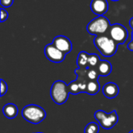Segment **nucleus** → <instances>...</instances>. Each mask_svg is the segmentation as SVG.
Masks as SVG:
<instances>
[{"instance_id": "21", "label": "nucleus", "mask_w": 133, "mask_h": 133, "mask_svg": "<svg viewBox=\"0 0 133 133\" xmlns=\"http://www.w3.org/2000/svg\"><path fill=\"white\" fill-rule=\"evenodd\" d=\"M0 12H1V19H0V21H1V23H3V22H5L8 19L9 13H8V12L3 7L1 8Z\"/></svg>"}, {"instance_id": "10", "label": "nucleus", "mask_w": 133, "mask_h": 133, "mask_svg": "<svg viewBox=\"0 0 133 133\" xmlns=\"http://www.w3.org/2000/svg\"><path fill=\"white\" fill-rule=\"evenodd\" d=\"M87 69H77L75 70V73L77 75V79H76L77 81V83L79 85L80 90H81V93H86V90H87V86L89 80L88 76H87Z\"/></svg>"}, {"instance_id": "23", "label": "nucleus", "mask_w": 133, "mask_h": 133, "mask_svg": "<svg viewBox=\"0 0 133 133\" xmlns=\"http://www.w3.org/2000/svg\"><path fill=\"white\" fill-rule=\"evenodd\" d=\"M127 48H128V49H129V51H133V31H132V41L128 44Z\"/></svg>"}, {"instance_id": "19", "label": "nucleus", "mask_w": 133, "mask_h": 133, "mask_svg": "<svg viewBox=\"0 0 133 133\" xmlns=\"http://www.w3.org/2000/svg\"><path fill=\"white\" fill-rule=\"evenodd\" d=\"M87 76L89 80H97L98 77L100 76L97 69H90V68H88L87 69Z\"/></svg>"}, {"instance_id": "17", "label": "nucleus", "mask_w": 133, "mask_h": 133, "mask_svg": "<svg viewBox=\"0 0 133 133\" xmlns=\"http://www.w3.org/2000/svg\"><path fill=\"white\" fill-rule=\"evenodd\" d=\"M68 87H69V94L76 95V94H79L81 93V90H80L79 85V83H77L76 80L72 81V82L68 85Z\"/></svg>"}, {"instance_id": "11", "label": "nucleus", "mask_w": 133, "mask_h": 133, "mask_svg": "<svg viewBox=\"0 0 133 133\" xmlns=\"http://www.w3.org/2000/svg\"><path fill=\"white\" fill-rule=\"evenodd\" d=\"M104 95L108 99L115 98L119 94V87L118 86L112 82H109L106 83L102 89Z\"/></svg>"}, {"instance_id": "9", "label": "nucleus", "mask_w": 133, "mask_h": 133, "mask_svg": "<svg viewBox=\"0 0 133 133\" xmlns=\"http://www.w3.org/2000/svg\"><path fill=\"white\" fill-rule=\"evenodd\" d=\"M91 11L97 16H104L108 10L107 0H92L90 2Z\"/></svg>"}, {"instance_id": "6", "label": "nucleus", "mask_w": 133, "mask_h": 133, "mask_svg": "<svg viewBox=\"0 0 133 133\" xmlns=\"http://www.w3.org/2000/svg\"><path fill=\"white\" fill-rule=\"evenodd\" d=\"M109 37L114 40L117 44H123L129 37V32L125 26L120 23L111 25L108 30Z\"/></svg>"}, {"instance_id": "12", "label": "nucleus", "mask_w": 133, "mask_h": 133, "mask_svg": "<svg viewBox=\"0 0 133 133\" xmlns=\"http://www.w3.org/2000/svg\"><path fill=\"white\" fill-rule=\"evenodd\" d=\"M97 70L100 76H108L111 72L112 65L108 60H101L97 67Z\"/></svg>"}, {"instance_id": "2", "label": "nucleus", "mask_w": 133, "mask_h": 133, "mask_svg": "<svg viewBox=\"0 0 133 133\" xmlns=\"http://www.w3.org/2000/svg\"><path fill=\"white\" fill-rule=\"evenodd\" d=\"M23 118L28 122L32 124H39L46 118L45 111L40 106L36 104H29L25 106L22 110Z\"/></svg>"}, {"instance_id": "18", "label": "nucleus", "mask_w": 133, "mask_h": 133, "mask_svg": "<svg viewBox=\"0 0 133 133\" xmlns=\"http://www.w3.org/2000/svg\"><path fill=\"white\" fill-rule=\"evenodd\" d=\"M100 126L95 122H90L87 125L84 129V133H98Z\"/></svg>"}, {"instance_id": "7", "label": "nucleus", "mask_w": 133, "mask_h": 133, "mask_svg": "<svg viewBox=\"0 0 133 133\" xmlns=\"http://www.w3.org/2000/svg\"><path fill=\"white\" fill-rule=\"evenodd\" d=\"M44 55L49 61L54 63L62 62L65 58V54L58 49L52 44H49L45 46Z\"/></svg>"}, {"instance_id": "16", "label": "nucleus", "mask_w": 133, "mask_h": 133, "mask_svg": "<svg viewBox=\"0 0 133 133\" xmlns=\"http://www.w3.org/2000/svg\"><path fill=\"white\" fill-rule=\"evenodd\" d=\"M101 62L100 57L97 54H90L89 60H88V68L90 69H97V65Z\"/></svg>"}, {"instance_id": "4", "label": "nucleus", "mask_w": 133, "mask_h": 133, "mask_svg": "<svg viewBox=\"0 0 133 133\" xmlns=\"http://www.w3.org/2000/svg\"><path fill=\"white\" fill-rule=\"evenodd\" d=\"M110 26V21L106 16H97L88 23L87 26V30L90 34L92 35H104L108 32Z\"/></svg>"}, {"instance_id": "22", "label": "nucleus", "mask_w": 133, "mask_h": 133, "mask_svg": "<svg viewBox=\"0 0 133 133\" xmlns=\"http://www.w3.org/2000/svg\"><path fill=\"white\" fill-rule=\"evenodd\" d=\"M0 3L2 7L3 8H9L10 7L12 3H13V0H0Z\"/></svg>"}, {"instance_id": "25", "label": "nucleus", "mask_w": 133, "mask_h": 133, "mask_svg": "<svg viewBox=\"0 0 133 133\" xmlns=\"http://www.w3.org/2000/svg\"><path fill=\"white\" fill-rule=\"evenodd\" d=\"M129 133H133V130H132V131H131L130 132H129Z\"/></svg>"}, {"instance_id": "24", "label": "nucleus", "mask_w": 133, "mask_h": 133, "mask_svg": "<svg viewBox=\"0 0 133 133\" xmlns=\"http://www.w3.org/2000/svg\"><path fill=\"white\" fill-rule=\"evenodd\" d=\"M111 1H114V2H117V1H119V0H111Z\"/></svg>"}, {"instance_id": "13", "label": "nucleus", "mask_w": 133, "mask_h": 133, "mask_svg": "<svg viewBox=\"0 0 133 133\" xmlns=\"http://www.w3.org/2000/svg\"><path fill=\"white\" fill-rule=\"evenodd\" d=\"M2 112L5 117L12 119L15 118L18 115V108L14 104H6L2 108Z\"/></svg>"}, {"instance_id": "3", "label": "nucleus", "mask_w": 133, "mask_h": 133, "mask_svg": "<svg viewBox=\"0 0 133 133\" xmlns=\"http://www.w3.org/2000/svg\"><path fill=\"white\" fill-rule=\"evenodd\" d=\"M69 95L68 85L62 80L55 81L51 88V97L52 101L58 105L65 104Z\"/></svg>"}, {"instance_id": "8", "label": "nucleus", "mask_w": 133, "mask_h": 133, "mask_svg": "<svg viewBox=\"0 0 133 133\" xmlns=\"http://www.w3.org/2000/svg\"><path fill=\"white\" fill-rule=\"evenodd\" d=\"M51 44L65 55L71 52L72 49V44L71 41L67 37L63 35L55 37Z\"/></svg>"}, {"instance_id": "15", "label": "nucleus", "mask_w": 133, "mask_h": 133, "mask_svg": "<svg viewBox=\"0 0 133 133\" xmlns=\"http://www.w3.org/2000/svg\"><path fill=\"white\" fill-rule=\"evenodd\" d=\"M100 88H101V86H100V83H98V79L90 80L87 86L86 93L90 95H95L99 92Z\"/></svg>"}, {"instance_id": "1", "label": "nucleus", "mask_w": 133, "mask_h": 133, "mask_svg": "<svg viewBox=\"0 0 133 133\" xmlns=\"http://www.w3.org/2000/svg\"><path fill=\"white\" fill-rule=\"evenodd\" d=\"M94 43L100 53L107 58L112 57L118 50V44L106 34L96 36Z\"/></svg>"}, {"instance_id": "14", "label": "nucleus", "mask_w": 133, "mask_h": 133, "mask_svg": "<svg viewBox=\"0 0 133 133\" xmlns=\"http://www.w3.org/2000/svg\"><path fill=\"white\" fill-rule=\"evenodd\" d=\"M89 55L86 51H80L77 57V65L80 69H87L88 68V60Z\"/></svg>"}, {"instance_id": "5", "label": "nucleus", "mask_w": 133, "mask_h": 133, "mask_svg": "<svg viewBox=\"0 0 133 133\" xmlns=\"http://www.w3.org/2000/svg\"><path fill=\"white\" fill-rule=\"evenodd\" d=\"M94 118L99 122L100 126L107 130L114 128L119 119L115 110L112 111L111 113H106L102 110L97 111L94 114Z\"/></svg>"}, {"instance_id": "26", "label": "nucleus", "mask_w": 133, "mask_h": 133, "mask_svg": "<svg viewBox=\"0 0 133 133\" xmlns=\"http://www.w3.org/2000/svg\"><path fill=\"white\" fill-rule=\"evenodd\" d=\"M35 133H44V132H35Z\"/></svg>"}, {"instance_id": "20", "label": "nucleus", "mask_w": 133, "mask_h": 133, "mask_svg": "<svg viewBox=\"0 0 133 133\" xmlns=\"http://www.w3.org/2000/svg\"><path fill=\"white\" fill-rule=\"evenodd\" d=\"M0 82H1V94H0V95H1V97H2L7 92V90H8V86H7V83L2 79H1Z\"/></svg>"}]
</instances>
